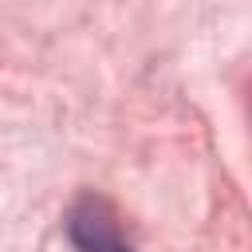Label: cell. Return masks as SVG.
I'll list each match as a JSON object with an SVG mask.
<instances>
[{
    "instance_id": "obj_1",
    "label": "cell",
    "mask_w": 252,
    "mask_h": 252,
    "mask_svg": "<svg viewBox=\"0 0 252 252\" xmlns=\"http://www.w3.org/2000/svg\"><path fill=\"white\" fill-rule=\"evenodd\" d=\"M67 232L75 240L79 252H134V244L122 236L118 217L110 213L106 201L98 197H83L71 217H67Z\"/></svg>"
}]
</instances>
